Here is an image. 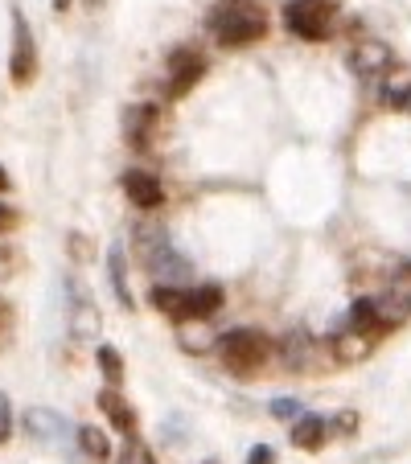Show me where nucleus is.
<instances>
[{"instance_id": "nucleus-15", "label": "nucleus", "mask_w": 411, "mask_h": 464, "mask_svg": "<svg viewBox=\"0 0 411 464\" xmlns=\"http://www.w3.org/2000/svg\"><path fill=\"white\" fill-rule=\"evenodd\" d=\"M99 411L112 420L115 431H123V436H136V411H132L128 403H123V394H115V386H107V391H99Z\"/></svg>"}, {"instance_id": "nucleus-33", "label": "nucleus", "mask_w": 411, "mask_h": 464, "mask_svg": "<svg viewBox=\"0 0 411 464\" xmlns=\"http://www.w3.org/2000/svg\"><path fill=\"white\" fill-rule=\"evenodd\" d=\"M407 272H411V267H407Z\"/></svg>"}, {"instance_id": "nucleus-19", "label": "nucleus", "mask_w": 411, "mask_h": 464, "mask_svg": "<svg viewBox=\"0 0 411 464\" xmlns=\"http://www.w3.org/2000/svg\"><path fill=\"white\" fill-rule=\"evenodd\" d=\"M74 440H79V448L91 456V460H112V444H107V436L99 428L83 423V428H74Z\"/></svg>"}, {"instance_id": "nucleus-27", "label": "nucleus", "mask_w": 411, "mask_h": 464, "mask_svg": "<svg viewBox=\"0 0 411 464\" xmlns=\"http://www.w3.org/2000/svg\"><path fill=\"white\" fill-rule=\"evenodd\" d=\"M17 227V210H9V206L0 202V235H5V230H13Z\"/></svg>"}, {"instance_id": "nucleus-24", "label": "nucleus", "mask_w": 411, "mask_h": 464, "mask_svg": "<svg viewBox=\"0 0 411 464\" xmlns=\"http://www.w3.org/2000/svg\"><path fill=\"white\" fill-rule=\"evenodd\" d=\"M271 415H276V420H297L300 403L297 399H276V403H271Z\"/></svg>"}, {"instance_id": "nucleus-21", "label": "nucleus", "mask_w": 411, "mask_h": 464, "mask_svg": "<svg viewBox=\"0 0 411 464\" xmlns=\"http://www.w3.org/2000/svg\"><path fill=\"white\" fill-rule=\"evenodd\" d=\"M95 362H99V370H103L107 386H120L123 382V358H120V350H115V345H99Z\"/></svg>"}, {"instance_id": "nucleus-2", "label": "nucleus", "mask_w": 411, "mask_h": 464, "mask_svg": "<svg viewBox=\"0 0 411 464\" xmlns=\"http://www.w3.org/2000/svg\"><path fill=\"white\" fill-rule=\"evenodd\" d=\"M411 321V296L407 292H383V296H362L350 304V329L362 334H391Z\"/></svg>"}, {"instance_id": "nucleus-31", "label": "nucleus", "mask_w": 411, "mask_h": 464, "mask_svg": "<svg viewBox=\"0 0 411 464\" xmlns=\"http://www.w3.org/2000/svg\"><path fill=\"white\" fill-rule=\"evenodd\" d=\"M54 9H58V13H66V9H71V0H54Z\"/></svg>"}, {"instance_id": "nucleus-16", "label": "nucleus", "mask_w": 411, "mask_h": 464, "mask_svg": "<svg viewBox=\"0 0 411 464\" xmlns=\"http://www.w3.org/2000/svg\"><path fill=\"white\" fill-rule=\"evenodd\" d=\"M149 304L157 308V313H165L173 324L185 321V288H173V284H157V288L149 292Z\"/></svg>"}, {"instance_id": "nucleus-3", "label": "nucleus", "mask_w": 411, "mask_h": 464, "mask_svg": "<svg viewBox=\"0 0 411 464\" xmlns=\"http://www.w3.org/2000/svg\"><path fill=\"white\" fill-rule=\"evenodd\" d=\"M333 17H338V0H289L284 5V25L300 42H325Z\"/></svg>"}, {"instance_id": "nucleus-30", "label": "nucleus", "mask_w": 411, "mask_h": 464, "mask_svg": "<svg viewBox=\"0 0 411 464\" xmlns=\"http://www.w3.org/2000/svg\"><path fill=\"white\" fill-rule=\"evenodd\" d=\"M9 189H13V181H9V173L0 169V193H9Z\"/></svg>"}, {"instance_id": "nucleus-10", "label": "nucleus", "mask_w": 411, "mask_h": 464, "mask_svg": "<svg viewBox=\"0 0 411 464\" xmlns=\"http://www.w3.org/2000/svg\"><path fill=\"white\" fill-rule=\"evenodd\" d=\"M152 128H157V107L152 103H132L123 111V136H128L132 149H149Z\"/></svg>"}, {"instance_id": "nucleus-1", "label": "nucleus", "mask_w": 411, "mask_h": 464, "mask_svg": "<svg viewBox=\"0 0 411 464\" xmlns=\"http://www.w3.org/2000/svg\"><path fill=\"white\" fill-rule=\"evenodd\" d=\"M206 29L214 34V42L239 50V45H251L268 34V13L255 5V0H219L210 13H206Z\"/></svg>"}, {"instance_id": "nucleus-17", "label": "nucleus", "mask_w": 411, "mask_h": 464, "mask_svg": "<svg viewBox=\"0 0 411 464\" xmlns=\"http://www.w3.org/2000/svg\"><path fill=\"white\" fill-rule=\"evenodd\" d=\"M107 276H112L115 300H120L123 308L136 304V300H132V288H128V263H123V246H120V243H115L112 251H107Z\"/></svg>"}, {"instance_id": "nucleus-20", "label": "nucleus", "mask_w": 411, "mask_h": 464, "mask_svg": "<svg viewBox=\"0 0 411 464\" xmlns=\"http://www.w3.org/2000/svg\"><path fill=\"white\" fill-rule=\"evenodd\" d=\"M280 353H284V362H289L292 370H305L308 353H313V342H308V337L300 334V329H292V334L280 342Z\"/></svg>"}, {"instance_id": "nucleus-28", "label": "nucleus", "mask_w": 411, "mask_h": 464, "mask_svg": "<svg viewBox=\"0 0 411 464\" xmlns=\"http://www.w3.org/2000/svg\"><path fill=\"white\" fill-rule=\"evenodd\" d=\"M9 324H13V308H9V300H0V337L9 334Z\"/></svg>"}, {"instance_id": "nucleus-11", "label": "nucleus", "mask_w": 411, "mask_h": 464, "mask_svg": "<svg viewBox=\"0 0 411 464\" xmlns=\"http://www.w3.org/2000/svg\"><path fill=\"white\" fill-rule=\"evenodd\" d=\"M289 436H292V448H300V452H321L325 440H329V420L325 415H297Z\"/></svg>"}, {"instance_id": "nucleus-13", "label": "nucleus", "mask_w": 411, "mask_h": 464, "mask_svg": "<svg viewBox=\"0 0 411 464\" xmlns=\"http://www.w3.org/2000/svg\"><path fill=\"white\" fill-rule=\"evenodd\" d=\"M391 50H387L383 42H358L350 50V66H354V74H383V71H391Z\"/></svg>"}, {"instance_id": "nucleus-22", "label": "nucleus", "mask_w": 411, "mask_h": 464, "mask_svg": "<svg viewBox=\"0 0 411 464\" xmlns=\"http://www.w3.org/2000/svg\"><path fill=\"white\" fill-rule=\"evenodd\" d=\"M115 464H157V456H152V448L144 444V440L128 436V444L120 448V456H115Z\"/></svg>"}, {"instance_id": "nucleus-6", "label": "nucleus", "mask_w": 411, "mask_h": 464, "mask_svg": "<svg viewBox=\"0 0 411 464\" xmlns=\"http://www.w3.org/2000/svg\"><path fill=\"white\" fill-rule=\"evenodd\" d=\"M25 431L45 448H66L74 436V423L62 411H50V407H29L25 411Z\"/></svg>"}, {"instance_id": "nucleus-18", "label": "nucleus", "mask_w": 411, "mask_h": 464, "mask_svg": "<svg viewBox=\"0 0 411 464\" xmlns=\"http://www.w3.org/2000/svg\"><path fill=\"white\" fill-rule=\"evenodd\" d=\"M177 342H181V350H190V353H206L210 345H219L214 334L201 321H185L181 329H177Z\"/></svg>"}, {"instance_id": "nucleus-4", "label": "nucleus", "mask_w": 411, "mask_h": 464, "mask_svg": "<svg viewBox=\"0 0 411 464\" xmlns=\"http://www.w3.org/2000/svg\"><path fill=\"white\" fill-rule=\"evenodd\" d=\"M219 353L230 370L247 374V370H259L271 353V342L259 334V329H230V334L219 337Z\"/></svg>"}, {"instance_id": "nucleus-8", "label": "nucleus", "mask_w": 411, "mask_h": 464, "mask_svg": "<svg viewBox=\"0 0 411 464\" xmlns=\"http://www.w3.org/2000/svg\"><path fill=\"white\" fill-rule=\"evenodd\" d=\"M123 193H128V202L141 206V210H157V206L165 202V185L152 173H144V169H128V173H123Z\"/></svg>"}, {"instance_id": "nucleus-23", "label": "nucleus", "mask_w": 411, "mask_h": 464, "mask_svg": "<svg viewBox=\"0 0 411 464\" xmlns=\"http://www.w3.org/2000/svg\"><path fill=\"white\" fill-rule=\"evenodd\" d=\"M13 440V407H9V394H0V444Z\"/></svg>"}, {"instance_id": "nucleus-26", "label": "nucleus", "mask_w": 411, "mask_h": 464, "mask_svg": "<svg viewBox=\"0 0 411 464\" xmlns=\"http://www.w3.org/2000/svg\"><path fill=\"white\" fill-rule=\"evenodd\" d=\"M247 464H276V452H271L268 444H255L251 452H247Z\"/></svg>"}, {"instance_id": "nucleus-7", "label": "nucleus", "mask_w": 411, "mask_h": 464, "mask_svg": "<svg viewBox=\"0 0 411 464\" xmlns=\"http://www.w3.org/2000/svg\"><path fill=\"white\" fill-rule=\"evenodd\" d=\"M201 74H206V58L198 50H173V58H169V99L190 95Z\"/></svg>"}, {"instance_id": "nucleus-14", "label": "nucleus", "mask_w": 411, "mask_h": 464, "mask_svg": "<svg viewBox=\"0 0 411 464\" xmlns=\"http://www.w3.org/2000/svg\"><path fill=\"white\" fill-rule=\"evenodd\" d=\"M219 308H222V288H219V284L185 288V321H206V316H214Z\"/></svg>"}, {"instance_id": "nucleus-29", "label": "nucleus", "mask_w": 411, "mask_h": 464, "mask_svg": "<svg viewBox=\"0 0 411 464\" xmlns=\"http://www.w3.org/2000/svg\"><path fill=\"white\" fill-rule=\"evenodd\" d=\"M71 251H74V255H79V259H87V255H91V246H87V243H83V238H79V235H71Z\"/></svg>"}, {"instance_id": "nucleus-5", "label": "nucleus", "mask_w": 411, "mask_h": 464, "mask_svg": "<svg viewBox=\"0 0 411 464\" xmlns=\"http://www.w3.org/2000/svg\"><path fill=\"white\" fill-rule=\"evenodd\" d=\"M9 79L17 87H29L37 79V42L29 29L25 13L13 9V50H9Z\"/></svg>"}, {"instance_id": "nucleus-9", "label": "nucleus", "mask_w": 411, "mask_h": 464, "mask_svg": "<svg viewBox=\"0 0 411 464\" xmlns=\"http://www.w3.org/2000/svg\"><path fill=\"white\" fill-rule=\"evenodd\" d=\"M71 288V329H74V337H95L99 329H103V316H99V308H95V300L87 296V288H79V284H66Z\"/></svg>"}, {"instance_id": "nucleus-12", "label": "nucleus", "mask_w": 411, "mask_h": 464, "mask_svg": "<svg viewBox=\"0 0 411 464\" xmlns=\"http://www.w3.org/2000/svg\"><path fill=\"white\" fill-rule=\"evenodd\" d=\"M370 350H375V334H362V329H341L333 337V362H341V366L370 358Z\"/></svg>"}, {"instance_id": "nucleus-32", "label": "nucleus", "mask_w": 411, "mask_h": 464, "mask_svg": "<svg viewBox=\"0 0 411 464\" xmlns=\"http://www.w3.org/2000/svg\"><path fill=\"white\" fill-rule=\"evenodd\" d=\"M206 464H219V460H206Z\"/></svg>"}, {"instance_id": "nucleus-25", "label": "nucleus", "mask_w": 411, "mask_h": 464, "mask_svg": "<svg viewBox=\"0 0 411 464\" xmlns=\"http://www.w3.org/2000/svg\"><path fill=\"white\" fill-rule=\"evenodd\" d=\"M329 428H338L341 436H354V428H358V411H341V415H333Z\"/></svg>"}]
</instances>
